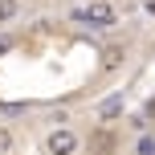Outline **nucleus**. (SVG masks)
Wrapping results in <instances>:
<instances>
[{
	"label": "nucleus",
	"mask_w": 155,
	"mask_h": 155,
	"mask_svg": "<svg viewBox=\"0 0 155 155\" xmlns=\"http://www.w3.org/2000/svg\"><path fill=\"white\" fill-rule=\"evenodd\" d=\"M118 151V139L110 127H94L90 131V155H114Z\"/></svg>",
	"instance_id": "3"
},
{
	"label": "nucleus",
	"mask_w": 155,
	"mask_h": 155,
	"mask_svg": "<svg viewBox=\"0 0 155 155\" xmlns=\"http://www.w3.org/2000/svg\"><path fill=\"white\" fill-rule=\"evenodd\" d=\"M118 110H123V94H114V98L102 102V106H98V118H114Z\"/></svg>",
	"instance_id": "4"
},
{
	"label": "nucleus",
	"mask_w": 155,
	"mask_h": 155,
	"mask_svg": "<svg viewBox=\"0 0 155 155\" xmlns=\"http://www.w3.org/2000/svg\"><path fill=\"white\" fill-rule=\"evenodd\" d=\"M147 12H155V0H147Z\"/></svg>",
	"instance_id": "10"
},
{
	"label": "nucleus",
	"mask_w": 155,
	"mask_h": 155,
	"mask_svg": "<svg viewBox=\"0 0 155 155\" xmlns=\"http://www.w3.org/2000/svg\"><path fill=\"white\" fill-rule=\"evenodd\" d=\"M70 16H74L78 25H90V29H110V25H118V12L106 4V0H90V4L74 8Z\"/></svg>",
	"instance_id": "1"
},
{
	"label": "nucleus",
	"mask_w": 155,
	"mask_h": 155,
	"mask_svg": "<svg viewBox=\"0 0 155 155\" xmlns=\"http://www.w3.org/2000/svg\"><path fill=\"white\" fill-rule=\"evenodd\" d=\"M135 155H155V135H139V143H135Z\"/></svg>",
	"instance_id": "6"
},
{
	"label": "nucleus",
	"mask_w": 155,
	"mask_h": 155,
	"mask_svg": "<svg viewBox=\"0 0 155 155\" xmlns=\"http://www.w3.org/2000/svg\"><path fill=\"white\" fill-rule=\"evenodd\" d=\"M16 12H21V4H16V0H0V25H8Z\"/></svg>",
	"instance_id": "5"
},
{
	"label": "nucleus",
	"mask_w": 155,
	"mask_h": 155,
	"mask_svg": "<svg viewBox=\"0 0 155 155\" xmlns=\"http://www.w3.org/2000/svg\"><path fill=\"white\" fill-rule=\"evenodd\" d=\"M8 151H12V131L0 127V155H8Z\"/></svg>",
	"instance_id": "8"
},
{
	"label": "nucleus",
	"mask_w": 155,
	"mask_h": 155,
	"mask_svg": "<svg viewBox=\"0 0 155 155\" xmlns=\"http://www.w3.org/2000/svg\"><path fill=\"white\" fill-rule=\"evenodd\" d=\"M118 61H123V49H118V45H114V49H106V53H102V70H114Z\"/></svg>",
	"instance_id": "7"
},
{
	"label": "nucleus",
	"mask_w": 155,
	"mask_h": 155,
	"mask_svg": "<svg viewBox=\"0 0 155 155\" xmlns=\"http://www.w3.org/2000/svg\"><path fill=\"white\" fill-rule=\"evenodd\" d=\"M4 49H12V37H0V53H4Z\"/></svg>",
	"instance_id": "9"
},
{
	"label": "nucleus",
	"mask_w": 155,
	"mask_h": 155,
	"mask_svg": "<svg viewBox=\"0 0 155 155\" xmlns=\"http://www.w3.org/2000/svg\"><path fill=\"white\" fill-rule=\"evenodd\" d=\"M45 151L49 155H74L78 151V135L70 127H53V131L45 135Z\"/></svg>",
	"instance_id": "2"
}]
</instances>
